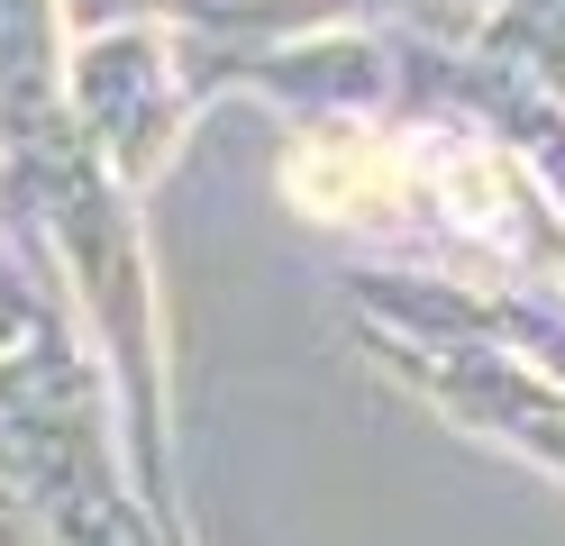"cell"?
<instances>
[{
	"label": "cell",
	"instance_id": "6da1fadb",
	"mask_svg": "<svg viewBox=\"0 0 565 546\" xmlns=\"http://www.w3.org/2000/svg\"><path fill=\"white\" fill-rule=\"evenodd\" d=\"M402 156L393 146H310V156H292V201L301 210H329V218H365V210H402Z\"/></svg>",
	"mask_w": 565,
	"mask_h": 546
}]
</instances>
